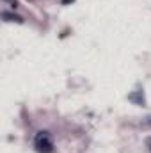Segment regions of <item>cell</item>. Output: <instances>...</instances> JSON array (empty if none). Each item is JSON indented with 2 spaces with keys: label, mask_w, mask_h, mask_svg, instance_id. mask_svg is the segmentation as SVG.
I'll use <instances>...</instances> for the list:
<instances>
[{
  "label": "cell",
  "mask_w": 151,
  "mask_h": 153,
  "mask_svg": "<svg viewBox=\"0 0 151 153\" xmlns=\"http://www.w3.org/2000/svg\"><path fill=\"white\" fill-rule=\"evenodd\" d=\"M4 2H7L13 9H14V7H18V0H4Z\"/></svg>",
  "instance_id": "obj_3"
},
{
  "label": "cell",
  "mask_w": 151,
  "mask_h": 153,
  "mask_svg": "<svg viewBox=\"0 0 151 153\" xmlns=\"http://www.w3.org/2000/svg\"><path fill=\"white\" fill-rule=\"evenodd\" d=\"M62 2H64V4H68V2H73V0H62Z\"/></svg>",
  "instance_id": "obj_4"
},
{
  "label": "cell",
  "mask_w": 151,
  "mask_h": 153,
  "mask_svg": "<svg viewBox=\"0 0 151 153\" xmlns=\"http://www.w3.org/2000/svg\"><path fill=\"white\" fill-rule=\"evenodd\" d=\"M34 146L38 153H52L53 152V143L50 139V134L48 132H39L34 139Z\"/></svg>",
  "instance_id": "obj_1"
},
{
  "label": "cell",
  "mask_w": 151,
  "mask_h": 153,
  "mask_svg": "<svg viewBox=\"0 0 151 153\" xmlns=\"http://www.w3.org/2000/svg\"><path fill=\"white\" fill-rule=\"evenodd\" d=\"M2 18H4L5 22H18V23H21V22H23L20 16H16V14H11V13H2Z\"/></svg>",
  "instance_id": "obj_2"
}]
</instances>
